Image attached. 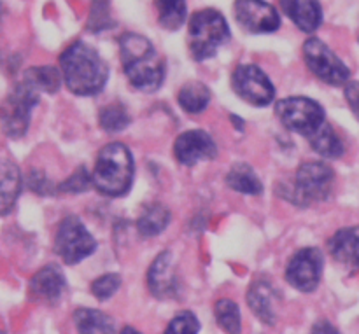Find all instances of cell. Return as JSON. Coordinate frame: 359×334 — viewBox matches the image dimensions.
<instances>
[{"instance_id":"cb8c5ba5","label":"cell","mask_w":359,"mask_h":334,"mask_svg":"<svg viewBox=\"0 0 359 334\" xmlns=\"http://www.w3.org/2000/svg\"><path fill=\"white\" fill-rule=\"evenodd\" d=\"M309 140H311L312 149L318 154H321L323 158L337 160V158H340L344 154L342 140H340V137L337 135L335 130H333L328 123H325L318 132L312 133V135L309 137Z\"/></svg>"},{"instance_id":"44dd1931","label":"cell","mask_w":359,"mask_h":334,"mask_svg":"<svg viewBox=\"0 0 359 334\" xmlns=\"http://www.w3.org/2000/svg\"><path fill=\"white\" fill-rule=\"evenodd\" d=\"M170 223V212L161 203H151V205L144 207L142 214L137 221V230L142 237H156L160 235L165 228Z\"/></svg>"},{"instance_id":"4fadbf2b","label":"cell","mask_w":359,"mask_h":334,"mask_svg":"<svg viewBox=\"0 0 359 334\" xmlns=\"http://www.w3.org/2000/svg\"><path fill=\"white\" fill-rule=\"evenodd\" d=\"M175 160L184 167H193L205 160H214L217 154L212 137L202 130H189L181 133L174 144Z\"/></svg>"},{"instance_id":"e0dca14e","label":"cell","mask_w":359,"mask_h":334,"mask_svg":"<svg viewBox=\"0 0 359 334\" xmlns=\"http://www.w3.org/2000/svg\"><path fill=\"white\" fill-rule=\"evenodd\" d=\"M284 14L304 32H314L323 23V7L319 0H280Z\"/></svg>"},{"instance_id":"30bf717a","label":"cell","mask_w":359,"mask_h":334,"mask_svg":"<svg viewBox=\"0 0 359 334\" xmlns=\"http://www.w3.org/2000/svg\"><path fill=\"white\" fill-rule=\"evenodd\" d=\"M233 91L248 104L255 107H266L276 98V88L272 81L258 65H238L231 74Z\"/></svg>"},{"instance_id":"8d00e7d4","label":"cell","mask_w":359,"mask_h":334,"mask_svg":"<svg viewBox=\"0 0 359 334\" xmlns=\"http://www.w3.org/2000/svg\"><path fill=\"white\" fill-rule=\"evenodd\" d=\"M2 14H4V6L0 4V23H2Z\"/></svg>"},{"instance_id":"8fae6325","label":"cell","mask_w":359,"mask_h":334,"mask_svg":"<svg viewBox=\"0 0 359 334\" xmlns=\"http://www.w3.org/2000/svg\"><path fill=\"white\" fill-rule=\"evenodd\" d=\"M323 254L314 247L298 251L286 268V280L302 293H314L321 282Z\"/></svg>"},{"instance_id":"52a82bcc","label":"cell","mask_w":359,"mask_h":334,"mask_svg":"<svg viewBox=\"0 0 359 334\" xmlns=\"http://www.w3.org/2000/svg\"><path fill=\"white\" fill-rule=\"evenodd\" d=\"M277 118L291 132L311 137L326 123L325 109L321 104L307 97L283 98L276 105Z\"/></svg>"},{"instance_id":"83f0119b","label":"cell","mask_w":359,"mask_h":334,"mask_svg":"<svg viewBox=\"0 0 359 334\" xmlns=\"http://www.w3.org/2000/svg\"><path fill=\"white\" fill-rule=\"evenodd\" d=\"M98 121H100V126L105 132L118 133L128 128L132 119H130V114L126 112L125 105L116 102V104H109L102 109L100 116H98Z\"/></svg>"},{"instance_id":"e575fe53","label":"cell","mask_w":359,"mask_h":334,"mask_svg":"<svg viewBox=\"0 0 359 334\" xmlns=\"http://www.w3.org/2000/svg\"><path fill=\"white\" fill-rule=\"evenodd\" d=\"M309 334H340V331L335 328V326L330 324L328 321H319L316 322L314 328L311 329V333Z\"/></svg>"},{"instance_id":"d4e9b609","label":"cell","mask_w":359,"mask_h":334,"mask_svg":"<svg viewBox=\"0 0 359 334\" xmlns=\"http://www.w3.org/2000/svg\"><path fill=\"white\" fill-rule=\"evenodd\" d=\"M23 81L37 93H56L62 84V74L55 67H32L25 72Z\"/></svg>"},{"instance_id":"6da1fadb","label":"cell","mask_w":359,"mask_h":334,"mask_svg":"<svg viewBox=\"0 0 359 334\" xmlns=\"http://www.w3.org/2000/svg\"><path fill=\"white\" fill-rule=\"evenodd\" d=\"M63 81L74 95L93 97L109 79V67L100 53L86 42H74L60 56Z\"/></svg>"},{"instance_id":"603a6c76","label":"cell","mask_w":359,"mask_h":334,"mask_svg":"<svg viewBox=\"0 0 359 334\" xmlns=\"http://www.w3.org/2000/svg\"><path fill=\"white\" fill-rule=\"evenodd\" d=\"M226 184L233 191L244 193V195H259L263 191V186L256 172L249 165L238 163L233 165L230 174L226 175Z\"/></svg>"},{"instance_id":"9c48e42d","label":"cell","mask_w":359,"mask_h":334,"mask_svg":"<svg viewBox=\"0 0 359 334\" xmlns=\"http://www.w3.org/2000/svg\"><path fill=\"white\" fill-rule=\"evenodd\" d=\"M304 58L311 72L330 86L349 83L351 70L321 39H309L304 44Z\"/></svg>"},{"instance_id":"ac0fdd59","label":"cell","mask_w":359,"mask_h":334,"mask_svg":"<svg viewBox=\"0 0 359 334\" xmlns=\"http://www.w3.org/2000/svg\"><path fill=\"white\" fill-rule=\"evenodd\" d=\"M328 249L333 259L346 268L359 272V235L354 230H340L330 238Z\"/></svg>"},{"instance_id":"d6986e66","label":"cell","mask_w":359,"mask_h":334,"mask_svg":"<svg viewBox=\"0 0 359 334\" xmlns=\"http://www.w3.org/2000/svg\"><path fill=\"white\" fill-rule=\"evenodd\" d=\"M21 172L11 160H0V216H7L21 193Z\"/></svg>"},{"instance_id":"7a4b0ae2","label":"cell","mask_w":359,"mask_h":334,"mask_svg":"<svg viewBox=\"0 0 359 334\" xmlns=\"http://www.w3.org/2000/svg\"><path fill=\"white\" fill-rule=\"evenodd\" d=\"M119 53L130 84L140 91H156L165 79V63L149 39L139 34H123Z\"/></svg>"},{"instance_id":"1f68e13d","label":"cell","mask_w":359,"mask_h":334,"mask_svg":"<svg viewBox=\"0 0 359 334\" xmlns=\"http://www.w3.org/2000/svg\"><path fill=\"white\" fill-rule=\"evenodd\" d=\"M198 319L191 312H182L170 321L163 334H198Z\"/></svg>"},{"instance_id":"4316f807","label":"cell","mask_w":359,"mask_h":334,"mask_svg":"<svg viewBox=\"0 0 359 334\" xmlns=\"http://www.w3.org/2000/svg\"><path fill=\"white\" fill-rule=\"evenodd\" d=\"M214 315H216L217 326L223 329L226 334H241L242 331V321H241V310H238L237 303L231 300H219L214 307Z\"/></svg>"},{"instance_id":"d6a6232c","label":"cell","mask_w":359,"mask_h":334,"mask_svg":"<svg viewBox=\"0 0 359 334\" xmlns=\"http://www.w3.org/2000/svg\"><path fill=\"white\" fill-rule=\"evenodd\" d=\"M27 184L28 188H30L34 193H37V195L48 196L51 195V193H55V188H53V184L46 179V175L42 174V172H37V170L30 172V175H28L27 179Z\"/></svg>"},{"instance_id":"ba28073f","label":"cell","mask_w":359,"mask_h":334,"mask_svg":"<svg viewBox=\"0 0 359 334\" xmlns=\"http://www.w3.org/2000/svg\"><path fill=\"white\" fill-rule=\"evenodd\" d=\"M97 249V242L91 237L79 217L69 216L60 223L55 237V252L69 266L77 265Z\"/></svg>"},{"instance_id":"5b68a950","label":"cell","mask_w":359,"mask_h":334,"mask_svg":"<svg viewBox=\"0 0 359 334\" xmlns=\"http://www.w3.org/2000/svg\"><path fill=\"white\" fill-rule=\"evenodd\" d=\"M333 184H335V174L328 165L321 161H309L298 168L293 188L286 193V196L294 205L307 207L328 198L332 195Z\"/></svg>"},{"instance_id":"d590c367","label":"cell","mask_w":359,"mask_h":334,"mask_svg":"<svg viewBox=\"0 0 359 334\" xmlns=\"http://www.w3.org/2000/svg\"><path fill=\"white\" fill-rule=\"evenodd\" d=\"M121 334H142V333H139L137 329H133V328H125L121 331Z\"/></svg>"},{"instance_id":"ffe728a7","label":"cell","mask_w":359,"mask_h":334,"mask_svg":"<svg viewBox=\"0 0 359 334\" xmlns=\"http://www.w3.org/2000/svg\"><path fill=\"white\" fill-rule=\"evenodd\" d=\"M74 322L79 334H114L112 319L100 310L79 308L74 314Z\"/></svg>"},{"instance_id":"277c9868","label":"cell","mask_w":359,"mask_h":334,"mask_svg":"<svg viewBox=\"0 0 359 334\" xmlns=\"http://www.w3.org/2000/svg\"><path fill=\"white\" fill-rule=\"evenodd\" d=\"M230 41V27L216 9H203L193 14L189 21L188 46L196 62L216 56L221 46Z\"/></svg>"},{"instance_id":"74e56055","label":"cell","mask_w":359,"mask_h":334,"mask_svg":"<svg viewBox=\"0 0 359 334\" xmlns=\"http://www.w3.org/2000/svg\"><path fill=\"white\" fill-rule=\"evenodd\" d=\"M0 334H4V333H2V331H0Z\"/></svg>"},{"instance_id":"2e32d148","label":"cell","mask_w":359,"mask_h":334,"mask_svg":"<svg viewBox=\"0 0 359 334\" xmlns=\"http://www.w3.org/2000/svg\"><path fill=\"white\" fill-rule=\"evenodd\" d=\"M248 303L263 324L273 326L277 319V291L266 280H256L248 291Z\"/></svg>"},{"instance_id":"4dcf8cb0","label":"cell","mask_w":359,"mask_h":334,"mask_svg":"<svg viewBox=\"0 0 359 334\" xmlns=\"http://www.w3.org/2000/svg\"><path fill=\"white\" fill-rule=\"evenodd\" d=\"M93 186V177L88 174V170L84 167H79L72 175H70L67 181H63L62 184L58 186L60 193H72V195H77V193H84Z\"/></svg>"},{"instance_id":"836d02e7","label":"cell","mask_w":359,"mask_h":334,"mask_svg":"<svg viewBox=\"0 0 359 334\" xmlns=\"http://www.w3.org/2000/svg\"><path fill=\"white\" fill-rule=\"evenodd\" d=\"M346 100L359 121V83L346 84Z\"/></svg>"},{"instance_id":"5bb4252c","label":"cell","mask_w":359,"mask_h":334,"mask_svg":"<svg viewBox=\"0 0 359 334\" xmlns=\"http://www.w3.org/2000/svg\"><path fill=\"white\" fill-rule=\"evenodd\" d=\"M65 289V275H63V272L56 265H48L42 270H39L32 277L30 286H28V293H30L32 300L48 305L56 303L63 296Z\"/></svg>"},{"instance_id":"9a60e30c","label":"cell","mask_w":359,"mask_h":334,"mask_svg":"<svg viewBox=\"0 0 359 334\" xmlns=\"http://www.w3.org/2000/svg\"><path fill=\"white\" fill-rule=\"evenodd\" d=\"M147 286H149L151 294L158 300L175 298L179 284L174 272V265H172V254L168 251L158 254V258L153 261L149 273H147Z\"/></svg>"},{"instance_id":"f546056e","label":"cell","mask_w":359,"mask_h":334,"mask_svg":"<svg viewBox=\"0 0 359 334\" xmlns=\"http://www.w3.org/2000/svg\"><path fill=\"white\" fill-rule=\"evenodd\" d=\"M119 286H121V277L116 275V273H107V275H102L91 284V293L97 300L105 301L109 298L114 296L118 293Z\"/></svg>"},{"instance_id":"f1b7e54d","label":"cell","mask_w":359,"mask_h":334,"mask_svg":"<svg viewBox=\"0 0 359 334\" xmlns=\"http://www.w3.org/2000/svg\"><path fill=\"white\" fill-rule=\"evenodd\" d=\"M114 25L111 16V4L109 0H93L90 9V20H88V30L98 34V32L109 30Z\"/></svg>"},{"instance_id":"7c38bea8","label":"cell","mask_w":359,"mask_h":334,"mask_svg":"<svg viewBox=\"0 0 359 334\" xmlns=\"http://www.w3.org/2000/svg\"><path fill=\"white\" fill-rule=\"evenodd\" d=\"M235 18L251 34H272L280 27V16L272 4L265 0H237Z\"/></svg>"},{"instance_id":"484cf974","label":"cell","mask_w":359,"mask_h":334,"mask_svg":"<svg viewBox=\"0 0 359 334\" xmlns=\"http://www.w3.org/2000/svg\"><path fill=\"white\" fill-rule=\"evenodd\" d=\"M158 21L165 30H179L184 25L188 7L186 0H156Z\"/></svg>"},{"instance_id":"8992f818","label":"cell","mask_w":359,"mask_h":334,"mask_svg":"<svg viewBox=\"0 0 359 334\" xmlns=\"http://www.w3.org/2000/svg\"><path fill=\"white\" fill-rule=\"evenodd\" d=\"M37 91L25 81L18 83L11 90L6 100L0 105V126L9 139H21L30 126L32 111L39 104Z\"/></svg>"},{"instance_id":"7402d4cb","label":"cell","mask_w":359,"mask_h":334,"mask_svg":"<svg viewBox=\"0 0 359 334\" xmlns=\"http://www.w3.org/2000/svg\"><path fill=\"white\" fill-rule=\"evenodd\" d=\"M181 109L188 114H200L210 104V90L203 83H188L177 95Z\"/></svg>"},{"instance_id":"3957f363","label":"cell","mask_w":359,"mask_h":334,"mask_svg":"<svg viewBox=\"0 0 359 334\" xmlns=\"http://www.w3.org/2000/svg\"><path fill=\"white\" fill-rule=\"evenodd\" d=\"M133 156L125 144L112 142L102 147L95 161L93 186L111 198L126 195L133 182Z\"/></svg>"}]
</instances>
